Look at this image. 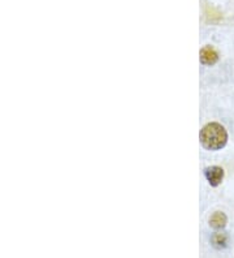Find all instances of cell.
<instances>
[{"label": "cell", "mask_w": 234, "mask_h": 258, "mask_svg": "<svg viewBox=\"0 0 234 258\" xmlns=\"http://www.w3.org/2000/svg\"><path fill=\"white\" fill-rule=\"evenodd\" d=\"M211 242H212V245L215 246L216 249H224L228 244V236L225 235V233H215L211 239Z\"/></svg>", "instance_id": "obj_5"}, {"label": "cell", "mask_w": 234, "mask_h": 258, "mask_svg": "<svg viewBox=\"0 0 234 258\" xmlns=\"http://www.w3.org/2000/svg\"><path fill=\"white\" fill-rule=\"evenodd\" d=\"M228 141V133L218 123H209L200 131V142L208 150H220Z\"/></svg>", "instance_id": "obj_1"}, {"label": "cell", "mask_w": 234, "mask_h": 258, "mask_svg": "<svg viewBox=\"0 0 234 258\" xmlns=\"http://www.w3.org/2000/svg\"><path fill=\"white\" fill-rule=\"evenodd\" d=\"M218 60V55L216 50L211 46H206L200 50V61L206 66H213Z\"/></svg>", "instance_id": "obj_3"}, {"label": "cell", "mask_w": 234, "mask_h": 258, "mask_svg": "<svg viewBox=\"0 0 234 258\" xmlns=\"http://www.w3.org/2000/svg\"><path fill=\"white\" fill-rule=\"evenodd\" d=\"M206 175L207 180H208V183L211 184L212 186H217L218 184L222 181V177H224V170H222L221 167L213 166V167H208L204 172Z\"/></svg>", "instance_id": "obj_2"}, {"label": "cell", "mask_w": 234, "mask_h": 258, "mask_svg": "<svg viewBox=\"0 0 234 258\" xmlns=\"http://www.w3.org/2000/svg\"><path fill=\"white\" fill-rule=\"evenodd\" d=\"M226 224V215L221 211H216L212 217L209 218V226L215 228V230H221Z\"/></svg>", "instance_id": "obj_4"}]
</instances>
